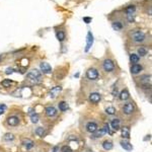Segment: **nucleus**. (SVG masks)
<instances>
[{
	"instance_id": "nucleus-1",
	"label": "nucleus",
	"mask_w": 152,
	"mask_h": 152,
	"mask_svg": "<svg viewBox=\"0 0 152 152\" xmlns=\"http://www.w3.org/2000/svg\"><path fill=\"white\" fill-rule=\"evenodd\" d=\"M132 39L136 43H141V42H143L145 40V35L141 31H136V32H134L132 34Z\"/></svg>"
},
{
	"instance_id": "nucleus-16",
	"label": "nucleus",
	"mask_w": 152,
	"mask_h": 152,
	"mask_svg": "<svg viewBox=\"0 0 152 152\" xmlns=\"http://www.w3.org/2000/svg\"><path fill=\"white\" fill-rule=\"evenodd\" d=\"M121 146L124 148L125 150H127V151H130L133 149V146L132 144H130V142H128V141H121Z\"/></svg>"
},
{
	"instance_id": "nucleus-35",
	"label": "nucleus",
	"mask_w": 152,
	"mask_h": 152,
	"mask_svg": "<svg viewBox=\"0 0 152 152\" xmlns=\"http://www.w3.org/2000/svg\"><path fill=\"white\" fill-rule=\"evenodd\" d=\"M127 16H128V21H133V14H127Z\"/></svg>"
},
{
	"instance_id": "nucleus-29",
	"label": "nucleus",
	"mask_w": 152,
	"mask_h": 152,
	"mask_svg": "<svg viewBox=\"0 0 152 152\" xmlns=\"http://www.w3.org/2000/svg\"><path fill=\"white\" fill-rule=\"evenodd\" d=\"M44 133H45V129H44V128H42V127H39V128H37V130H36V134H37L38 136H40V137H43Z\"/></svg>"
},
{
	"instance_id": "nucleus-23",
	"label": "nucleus",
	"mask_w": 152,
	"mask_h": 152,
	"mask_svg": "<svg viewBox=\"0 0 152 152\" xmlns=\"http://www.w3.org/2000/svg\"><path fill=\"white\" fill-rule=\"evenodd\" d=\"M59 110L62 112H65L68 110V104L66 102H61V103H59Z\"/></svg>"
},
{
	"instance_id": "nucleus-27",
	"label": "nucleus",
	"mask_w": 152,
	"mask_h": 152,
	"mask_svg": "<svg viewBox=\"0 0 152 152\" xmlns=\"http://www.w3.org/2000/svg\"><path fill=\"white\" fill-rule=\"evenodd\" d=\"M57 39L60 42H63L65 40V33H64V32H61V31L58 32V33H57Z\"/></svg>"
},
{
	"instance_id": "nucleus-8",
	"label": "nucleus",
	"mask_w": 152,
	"mask_h": 152,
	"mask_svg": "<svg viewBox=\"0 0 152 152\" xmlns=\"http://www.w3.org/2000/svg\"><path fill=\"white\" fill-rule=\"evenodd\" d=\"M40 67H41L42 72H43V73H46V74L51 73V71H52V68H51V66H50V64H49V63L42 62L41 65H40Z\"/></svg>"
},
{
	"instance_id": "nucleus-19",
	"label": "nucleus",
	"mask_w": 152,
	"mask_h": 152,
	"mask_svg": "<svg viewBox=\"0 0 152 152\" xmlns=\"http://www.w3.org/2000/svg\"><path fill=\"white\" fill-rule=\"evenodd\" d=\"M122 136L126 139L130 138V130H129L128 127H124V128H122Z\"/></svg>"
},
{
	"instance_id": "nucleus-26",
	"label": "nucleus",
	"mask_w": 152,
	"mask_h": 152,
	"mask_svg": "<svg viewBox=\"0 0 152 152\" xmlns=\"http://www.w3.org/2000/svg\"><path fill=\"white\" fill-rule=\"evenodd\" d=\"M130 60H131L132 63H134V64H137L139 61V56L137 54H132L130 56Z\"/></svg>"
},
{
	"instance_id": "nucleus-9",
	"label": "nucleus",
	"mask_w": 152,
	"mask_h": 152,
	"mask_svg": "<svg viewBox=\"0 0 152 152\" xmlns=\"http://www.w3.org/2000/svg\"><path fill=\"white\" fill-rule=\"evenodd\" d=\"M7 124L9 126H17L18 123H19V119L15 116H11V117L7 118Z\"/></svg>"
},
{
	"instance_id": "nucleus-33",
	"label": "nucleus",
	"mask_w": 152,
	"mask_h": 152,
	"mask_svg": "<svg viewBox=\"0 0 152 152\" xmlns=\"http://www.w3.org/2000/svg\"><path fill=\"white\" fill-rule=\"evenodd\" d=\"M61 152H73L69 146H63L61 148Z\"/></svg>"
},
{
	"instance_id": "nucleus-2",
	"label": "nucleus",
	"mask_w": 152,
	"mask_h": 152,
	"mask_svg": "<svg viewBox=\"0 0 152 152\" xmlns=\"http://www.w3.org/2000/svg\"><path fill=\"white\" fill-rule=\"evenodd\" d=\"M140 83L143 86V88H150V86H151V76L150 75L141 76Z\"/></svg>"
},
{
	"instance_id": "nucleus-15",
	"label": "nucleus",
	"mask_w": 152,
	"mask_h": 152,
	"mask_svg": "<svg viewBox=\"0 0 152 152\" xmlns=\"http://www.w3.org/2000/svg\"><path fill=\"white\" fill-rule=\"evenodd\" d=\"M141 70H142V66L139 64H133V66L131 67V72L133 74H138Z\"/></svg>"
},
{
	"instance_id": "nucleus-21",
	"label": "nucleus",
	"mask_w": 152,
	"mask_h": 152,
	"mask_svg": "<svg viewBox=\"0 0 152 152\" xmlns=\"http://www.w3.org/2000/svg\"><path fill=\"white\" fill-rule=\"evenodd\" d=\"M103 147H104V149L105 150H111L112 148H113V143H112L111 141H104V143H103Z\"/></svg>"
},
{
	"instance_id": "nucleus-18",
	"label": "nucleus",
	"mask_w": 152,
	"mask_h": 152,
	"mask_svg": "<svg viewBox=\"0 0 152 152\" xmlns=\"http://www.w3.org/2000/svg\"><path fill=\"white\" fill-rule=\"evenodd\" d=\"M129 97H130V94H129V91L127 89L121 91V93H120V98H121L122 100H127V99L129 98Z\"/></svg>"
},
{
	"instance_id": "nucleus-7",
	"label": "nucleus",
	"mask_w": 152,
	"mask_h": 152,
	"mask_svg": "<svg viewBox=\"0 0 152 152\" xmlns=\"http://www.w3.org/2000/svg\"><path fill=\"white\" fill-rule=\"evenodd\" d=\"M123 112L126 115H131L132 113L134 112V104L132 103H127L123 108Z\"/></svg>"
},
{
	"instance_id": "nucleus-22",
	"label": "nucleus",
	"mask_w": 152,
	"mask_h": 152,
	"mask_svg": "<svg viewBox=\"0 0 152 152\" xmlns=\"http://www.w3.org/2000/svg\"><path fill=\"white\" fill-rule=\"evenodd\" d=\"M147 53H148V51L145 47H140L138 49V56L140 55L141 57H144V56L147 55Z\"/></svg>"
},
{
	"instance_id": "nucleus-12",
	"label": "nucleus",
	"mask_w": 152,
	"mask_h": 152,
	"mask_svg": "<svg viewBox=\"0 0 152 152\" xmlns=\"http://www.w3.org/2000/svg\"><path fill=\"white\" fill-rule=\"evenodd\" d=\"M46 115H47V117H54L56 114H57V110H56L54 107H48V108H46Z\"/></svg>"
},
{
	"instance_id": "nucleus-5",
	"label": "nucleus",
	"mask_w": 152,
	"mask_h": 152,
	"mask_svg": "<svg viewBox=\"0 0 152 152\" xmlns=\"http://www.w3.org/2000/svg\"><path fill=\"white\" fill-rule=\"evenodd\" d=\"M28 78L31 80H37L41 78V72L39 70H32L29 73H28Z\"/></svg>"
},
{
	"instance_id": "nucleus-38",
	"label": "nucleus",
	"mask_w": 152,
	"mask_h": 152,
	"mask_svg": "<svg viewBox=\"0 0 152 152\" xmlns=\"http://www.w3.org/2000/svg\"><path fill=\"white\" fill-rule=\"evenodd\" d=\"M58 150H59V147H58V146H55L54 149H53V152H57Z\"/></svg>"
},
{
	"instance_id": "nucleus-6",
	"label": "nucleus",
	"mask_w": 152,
	"mask_h": 152,
	"mask_svg": "<svg viewBox=\"0 0 152 152\" xmlns=\"http://www.w3.org/2000/svg\"><path fill=\"white\" fill-rule=\"evenodd\" d=\"M92 44H93V36H92V34H91L90 32H88L87 37H86V48H85V52H88V51H89V49L91 48Z\"/></svg>"
},
{
	"instance_id": "nucleus-31",
	"label": "nucleus",
	"mask_w": 152,
	"mask_h": 152,
	"mask_svg": "<svg viewBox=\"0 0 152 152\" xmlns=\"http://www.w3.org/2000/svg\"><path fill=\"white\" fill-rule=\"evenodd\" d=\"M11 83H12V81H11L10 79H4V80L2 81V86H4V87H9V86L11 85Z\"/></svg>"
},
{
	"instance_id": "nucleus-24",
	"label": "nucleus",
	"mask_w": 152,
	"mask_h": 152,
	"mask_svg": "<svg viewBox=\"0 0 152 152\" xmlns=\"http://www.w3.org/2000/svg\"><path fill=\"white\" fill-rule=\"evenodd\" d=\"M123 28V24L120 22V21H115V22H113V28L114 29H116V31H121Z\"/></svg>"
},
{
	"instance_id": "nucleus-37",
	"label": "nucleus",
	"mask_w": 152,
	"mask_h": 152,
	"mask_svg": "<svg viewBox=\"0 0 152 152\" xmlns=\"http://www.w3.org/2000/svg\"><path fill=\"white\" fill-rule=\"evenodd\" d=\"M12 71H13V70L11 69V68H7L5 73H6V74H11V73H12Z\"/></svg>"
},
{
	"instance_id": "nucleus-13",
	"label": "nucleus",
	"mask_w": 152,
	"mask_h": 152,
	"mask_svg": "<svg viewBox=\"0 0 152 152\" xmlns=\"http://www.w3.org/2000/svg\"><path fill=\"white\" fill-rule=\"evenodd\" d=\"M22 144H23V146H24L27 149H32V148L34 147V144H35V143H34L33 140L27 138V139H23V140H22Z\"/></svg>"
},
{
	"instance_id": "nucleus-30",
	"label": "nucleus",
	"mask_w": 152,
	"mask_h": 152,
	"mask_svg": "<svg viewBox=\"0 0 152 152\" xmlns=\"http://www.w3.org/2000/svg\"><path fill=\"white\" fill-rule=\"evenodd\" d=\"M105 113H107L108 115H115L116 110H115V108H114V107H109V108H107Z\"/></svg>"
},
{
	"instance_id": "nucleus-25",
	"label": "nucleus",
	"mask_w": 152,
	"mask_h": 152,
	"mask_svg": "<svg viewBox=\"0 0 152 152\" xmlns=\"http://www.w3.org/2000/svg\"><path fill=\"white\" fill-rule=\"evenodd\" d=\"M29 115H31V119H32V122L33 123H38L39 122V116L36 114V113H29Z\"/></svg>"
},
{
	"instance_id": "nucleus-4",
	"label": "nucleus",
	"mask_w": 152,
	"mask_h": 152,
	"mask_svg": "<svg viewBox=\"0 0 152 152\" xmlns=\"http://www.w3.org/2000/svg\"><path fill=\"white\" fill-rule=\"evenodd\" d=\"M86 76L90 80H97V78H98V71L97 69H94V68H90L86 72Z\"/></svg>"
},
{
	"instance_id": "nucleus-10",
	"label": "nucleus",
	"mask_w": 152,
	"mask_h": 152,
	"mask_svg": "<svg viewBox=\"0 0 152 152\" xmlns=\"http://www.w3.org/2000/svg\"><path fill=\"white\" fill-rule=\"evenodd\" d=\"M100 94L99 93H97V92H93V93H91L89 95V100L91 103H93V104H97V103H99V100H100Z\"/></svg>"
},
{
	"instance_id": "nucleus-3",
	"label": "nucleus",
	"mask_w": 152,
	"mask_h": 152,
	"mask_svg": "<svg viewBox=\"0 0 152 152\" xmlns=\"http://www.w3.org/2000/svg\"><path fill=\"white\" fill-rule=\"evenodd\" d=\"M103 66H104V69L107 72H112L113 70L115 69V64H114V62H113L112 60H110V59L104 60Z\"/></svg>"
},
{
	"instance_id": "nucleus-34",
	"label": "nucleus",
	"mask_w": 152,
	"mask_h": 152,
	"mask_svg": "<svg viewBox=\"0 0 152 152\" xmlns=\"http://www.w3.org/2000/svg\"><path fill=\"white\" fill-rule=\"evenodd\" d=\"M6 110V105L5 104H0V115H2Z\"/></svg>"
},
{
	"instance_id": "nucleus-17",
	"label": "nucleus",
	"mask_w": 152,
	"mask_h": 152,
	"mask_svg": "<svg viewBox=\"0 0 152 152\" xmlns=\"http://www.w3.org/2000/svg\"><path fill=\"white\" fill-rule=\"evenodd\" d=\"M111 126L115 131H118V130L120 129V120H119V119H114V120L112 121Z\"/></svg>"
},
{
	"instance_id": "nucleus-32",
	"label": "nucleus",
	"mask_w": 152,
	"mask_h": 152,
	"mask_svg": "<svg viewBox=\"0 0 152 152\" xmlns=\"http://www.w3.org/2000/svg\"><path fill=\"white\" fill-rule=\"evenodd\" d=\"M135 12V6L134 5H130L127 8V14H133Z\"/></svg>"
},
{
	"instance_id": "nucleus-36",
	"label": "nucleus",
	"mask_w": 152,
	"mask_h": 152,
	"mask_svg": "<svg viewBox=\"0 0 152 152\" xmlns=\"http://www.w3.org/2000/svg\"><path fill=\"white\" fill-rule=\"evenodd\" d=\"M83 21H85L86 23H89L90 21H91V18H90V17H84V18H83Z\"/></svg>"
},
{
	"instance_id": "nucleus-20",
	"label": "nucleus",
	"mask_w": 152,
	"mask_h": 152,
	"mask_svg": "<svg viewBox=\"0 0 152 152\" xmlns=\"http://www.w3.org/2000/svg\"><path fill=\"white\" fill-rule=\"evenodd\" d=\"M105 133H107V131L104 130V129H100V130H98V129H97V131L94 132L93 134H94V137H95V138H100V137H103V136H104Z\"/></svg>"
},
{
	"instance_id": "nucleus-11",
	"label": "nucleus",
	"mask_w": 152,
	"mask_h": 152,
	"mask_svg": "<svg viewBox=\"0 0 152 152\" xmlns=\"http://www.w3.org/2000/svg\"><path fill=\"white\" fill-rule=\"evenodd\" d=\"M97 129H98L97 125L95 124V123H93V122H89L88 124L86 125V130L89 132V133H94Z\"/></svg>"
},
{
	"instance_id": "nucleus-28",
	"label": "nucleus",
	"mask_w": 152,
	"mask_h": 152,
	"mask_svg": "<svg viewBox=\"0 0 152 152\" xmlns=\"http://www.w3.org/2000/svg\"><path fill=\"white\" fill-rule=\"evenodd\" d=\"M3 139H4L5 141H12L14 139V136H13V134H11V133H6V134L4 135Z\"/></svg>"
},
{
	"instance_id": "nucleus-14",
	"label": "nucleus",
	"mask_w": 152,
	"mask_h": 152,
	"mask_svg": "<svg viewBox=\"0 0 152 152\" xmlns=\"http://www.w3.org/2000/svg\"><path fill=\"white\" fill-rule=\"evenodd\" d=\"M61 90H62V87H61V86H56V87H54V88L51 89V91H50L49 94H50V97H56Z\"/></svg>"
}]
</instances>
